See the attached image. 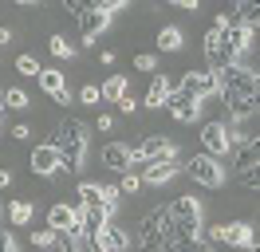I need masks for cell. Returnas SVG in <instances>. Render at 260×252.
Returning a JSON list of instances; mask_svg holds the SVG:
<instances>
[{
  "mask_svg": "<svg viewBox=\"0 0 260 252\" xmlns=\"http://www.w3.org/2000/svg\"><path fill=\"white\" fill-rule=\"evenodd\" d=\"M51 146L59 150V162H63L67 173L83 170V158H87V146H91V126L83 118H63L51 134Z\"/></svg>",
  "mask_w": 260,
  "mask_h": 252,
  "instance_id": "1",
  "label": "cell"
},
{
  "mask_svg": "<svg viewBox=\"0 0 260 252\" xmlns=\"http://www.w3.org/2000/svg\"><path fill=\"white\" fill-rule=\"evenodd\" d=\"M217 87L225 91V99H252L256 103V67H241V63H233V67H225L221 75H217Z\"/></svg>",
  "mask_w": 260,
  "mask_h": 252,
  "instance_id": "2",
  "label": "cell"
},
{
  "mask_svg": "<svg viewBox=\"0 0 260 252\" xmlns=\"http://www.w3.org/2000/svg\"><path fill=\"white\" fill-rule=\"evenodd\" d=\"M233 142H237V158H233V166H237V173H241L244 185L256 189V185H260V177H256V158H260L256 134H248V130H237V134H233Z\"/></svg>",
  "mask_w": 260,
  "mask_h": 252,
  "instance_id": "3",
  "label": "cell"
},
{
  "mask_svg": "<svg viewBox=\"0 0 260 252\" xmlns=\"http://www.w3.org/2000/svg\"><path fill=\"white\" fill-rule=\"evenodd\" d=\"M205 240L213 244H233V248H256V225L248 220H229V225H213V229H201Z\"/></svg>",
  "mask_w": 260,
  "mask_h": 252,
  "instance_id": "4",
  "label": "cell"
},
{
  "mask_svg": "<svg viewBox=\"0 0 260 252\" xmlns=\"http://www.w3.org/2000/svg\"><path fill=\"white\" fill-rule=\"evenodd\" d=\"M138 244H142V252H162L170 244V217H166V209H154V213L142 217Z\"/></svg>",
  "mask_w": 260,
  "mask_h": 252,
  "instance_id": "5",
  "label": "cell"
},
{
  "mask_svg": "<svg viewBox=\"0 0 260 252\" xmlns=\"http://www.w3.org/2000/svg\"><path fill=\"white\" fill-rule=\"evenodd\" d=\"M185 170H189V177H193L197 185H205V189H221L225 185V166H221V158H209V154H197L185 162Z\"/></svg>",
  "mask_w": 260,
  "mask_h": 252,
  "instance_id": "6",
  "label": "cell"
},
{
  "mask_svg": "<svg viewBox=\"0 0 260 252\" xmlns=\"http://www.w3.org/2000/svg\"><path fill=\"white\" fill-rule=\"evenodd\" d=\"M201 146H205V154L209 158H225L233 150V126L229 122H205L201 126Z\"/></svg>",
  "mask_w": 260,
  "mask_h": 252,
  "instance_id": "7",
  "label": "cell"
},
{
  "mask_svg": "<svg viewBox=\"0 0 260 252\" xmlns=\"http://www.w3.org/2000/svg\"><path fill=\"white\" fill-rule=\"evenodd\" d=\"M178 91L193 94V99H213V94H221V87H217V75H213L209 67H193V71L181 75Z\"/></svg>",
  "mask_w": 260,
  "mask_h": 252,
  "instance_id": "8",
  "label": "cell"
},
{
  "mask_svg": "<svg viewBox=\"0 0 260 252\" xmlns=\"http://www.w3.org/2000/svg\"><path fill=\"white\" fill-rule=\"evenodd\" d=\"M134 158L138 162H178V146L170 138H162V134H150V138H142L134 146Z\"/></svg>",
  "mask_w": 260,
  "mask_h": 252,
  "instance_id": "9",
  "label": "cell"
},
{
  "mask_svg": "<svg viewBox=\"0 0 260 252\" xmlns=\"http://www.w3.org/2000/svg\"><path fill=\"white\" fill-rule=\"evenodd\" d=\"M166 110H170V114H174L178 122H197V118H201V99H193V94L178 91V87H170Z\"/></svg>",
  "mask_w": 260,
  "mask_h": 252,
  "instance_id": "10",
  "label": "cell"
},
{
  "mask_svg": "<svg viewBox=\"0 0 260 252\" xmlns=\"http://www.w3.org/2000/svg\"><path fill=\"white\" fill-rule=\"evenodd\" d=\"M79 28H83V44H95V36H103V32L111 28V16L103 12L99 4H83V12H79Z\"/></svg>",
  "mask_w": 260,
  "mask_h": 252,
  "instance_id": "11",
  "label": "cell"
},
{
  "mask_svg": "<svg viewBox=\"0 0 260 252\" xmlns=\"http://www.w3.org/2000/svg\"><path fill=\"white\" fill-rule=\"evenodd\" d=\"M48 229H55V233L63 236H79V209L75 205H51L48 209Z\"/></svg>",
  "mask_w": 260,
  "mask_h": 252,
  "instance_id": "12",
  "label": "cell"
},
{
  "mask_svg": "<svg viewBox=\"0 0 260 252\" xmlns=\"http://www.w3.org/2000/svg\"><path fill=\"white\" fill-rule=\"evenodd\" d=\"M28 166H32V173H40V177H55V173L63 170V162H59V150H55L51 142L36 146L32 158H28Z\"/></svg>",
  "mask_w": 260,
  "mask_h": 252,
  "instance_id": "13",
  "label": "cell"
},
{
  "mask_svg": "<svg viewBox=\"0 0 260 252\" xmlns=\"http://www.w3.org/2000/svg\"><path fill=\"white\" fill-rule=\"evenodd\" d=\"M134 146H122V142H111L107 150H103V166H111L114 173H130L134 170Z\"/></svg>",
  "mask_w": 260,
  "mask_h": 252,
  "instance_id": "14",
  "label": "cell"
},
{
  "mask_svg": "<svg viewBox=\"0 0 260 252\" xmlns=\"http://www.w3.org/2000/svg\"><path fill=\"white\" fill-rule=\"evenodd\" d=\"M181 170V162H150L146 170H142V181L146 185H166V181H174Z\"/></svg>",
  "mask_w": 260,
  "mask_h": 252,
  "instance_id": "15",
  "label": "cell"
},
{
  "mask_svg": "<svg viewBox=\"0 0 260 252\" xmlns=\"http://www.w3.org/2000/svg\"><path fill=\"white\" fill-rule=\"evenodd\" d=\"M170 87H174V83H170L166 75H154V79H150V91H146V99H142V103H146L150 110L166 107V99H170Z\"/></svg>",
  "mask_w": 260,
  "mask_h": 252,
  "instance_id": "16",
  "label": "cell"
},
{
  "mask_svg": "<svg viewBox=\"0 0 260 252\" xmlns=\"http://www.w3.org/2000/svg\"><path fill=\"white\" fill-rule=\"evenodd\" d=\"M99 236H103L107 252H126V248H130V233L122 229V225H107V229H103Z\"/></svg>",
  "mask_w": 260,
  "mask_h": 252,
  "instance_id": "17",
  "label": "cell"
},
{
  "mask_svg": "<svg viewBox=\"0 0 260 252\" xmlns=\"http://www.w3.org/2000/svg\"><path fill=\"white\" fill-rule=\"evenodd\" d=\"M79 209H103V181H83L79 185Z\"/></svg>",
  "mask_w": 260,
  "mask_h": 252,
  "instance_id": "18",
  "label": "cell"
},
{
  "mask_svg": "<svg viewBox=\"0 0 260 252\" xmlns=\"http://www.w3.org/2000/svg\"><path fill=\"white\" fill-rule=\"evenodd\" d=\"M40 87H44V91L51 94V99H55V94L59 91H67V83H63V71H59V67H44V71H40Z\"/></svg>",
  "mask_w": 260,
  "mask_h": 252,
  "instance_id": "19",
  "label": "cell"
},
{
  "mask_svg": "<svg viewBox=\"0 0 260 252\" xmlns=\"http://www.w3.org/2000/svg\"><path fill=\"white\" fill-rule=\"evenodd\" d=\"M181 44H185V32H181L178 24H166V28L158 32V47H162V51H181Z\"/></svg>",
  "mask_w": 260,
  "mask_h": 252,
  "instance_id": "20",
  "label": "cell"
},
{
  "mask_svg": "<svg viewBox=\"0 0 260 252\" xmlns=\"http://www.w3.org/2000/svg\"><path fill=\"white\" fill-rule=\"evenodd\" d=\"M225 107H229V118H233V122H248V118L256 114V103H252V99H225Z\"/></svg>",
  "mask_w": 260,
  "mask_h": 252,
  "instance_id": "21",
  "label": "cell"
},
{
  "mask_svg": "<svg viewBox=\"0 0 260 252\" xmlns=\"http://www.w3.org/2000/svg\"><path fill=\"white\" fill-rule=\"evenodd\" d=\"M126 91H130V87H126V79H122V75H111L103 87H99V94H103V99H111V103H118Z\"/></svg>",
  "mask_w": 260,
  "mask_h": 252,
  "instance_id": "22",
  "label": "cell"
},
{
  "mask_svg": "<svg viewBox=\"0 0 260 252\" xmlns=\"http://www.w3.org/2000/svg\"><path fill=\"white\" fill-rule=\"evenodd\" d=\"M8 220H12V225H28V220H32V201L16 197V201L8 205Z\"/></svg>",
  "mask_w": 260,
  "mask_h": 252,
  "instance_id": "23",
  "label": "cell"
},
{
  "mask_svg": "<svg viewBox=\"0 0 260 252\" xmlns=\"http://www.w3.org/2000/svg\"><path fill=\"white\" fill-rule=\"evenodd\" d=\"M28 103H32V99H28V91H20V87H8V91H4V107L8 110H24Z\"/></svg>",
  "mask_w": 260,
  "mask_h": 252,
  "instance_id": "24",
  "label": "cell"
},
{
  "mask_svg": "<svg viewBox=\"0 0 260 252\" xmlns=\"http://www.w3.org/2000/svg\"><path fill=\"white\" fill-rule=\"evenodd\" d=\"M48 47H51V55H55V59H75V47L67 44L63 36H51V40H48Z\"/></svg>",
  "mask_w": 260,
  "mask_h": 252,
  "instance_id": "25",
  "label": "cell"
},
{
  "mask_svg": "<svg viewBox=\"0 0 260 252\" xmlns=\"http://www.w3.org/2000/svg\"><path fill=\"white\" fill-rule=\"evenodd\" d=\"M55 236H59V233L44 225V229H36V233H32V244H36V248H55Z\"/></svg>",
  "mask_w": 260,
  "mask_h": 252,
  "instance_id": "26",
  "label": "cell"
},
{
  "mask_svg": "<svg viewBox=\"0 0 260 252\" xmlns=\"http://www.w3.org/2000/svg\"><path fill=\"white\" fill-rule=\"evenodd\" d=\"M118 193H138V189H142V177H138V173L130 170V173H122V177H118Z\"/></svg>",
  "mask_w": 260,
  "mask_h": 252,
  "instance_id": "27",
  "label": "cell"
},
{
  "mask_svg": "<svg viewBox=\"0 0 260 252\" xmlns=\"http://www.w3.org/2000/svg\"><path fill=\"white\" fill-rule=\"evenodd\" d=\"M16 71H20V75H40L44 67H40L36 55H16Z\"/></svg>",
  "mask_w": 260,
  "mask_h": 252,
  "instance_id": "28",
  "label": "cell"
},
{
  "mask_svg": "<svg viewBox=\"0 0 260 252\" xmlns=\"http://www.w3.org/2000/svg\"><path fill=\"white\" fill-rule=\"evenodd\" d=\"M55 252H79V236H55Z\"/></svg>",
  "mask_w": 260,
  "mask_h": 252,
  "instance_id": "29",
  "label": "cell"
},
{
  "mask_svg": "<svg viewBox=\"0 0 260 252\" xmlns=\"http://www.w3.org/2000/svg\"><path fill=\"white\" fill-rule=\"evenodd\" d=\"M79 103H87V107H95V103H103V94H99V87H95V83H87V87L79 91Z\"/></svg>",
  "mask_w": 260,
  "mask_h": 252,
  "instance_id": "30",
  "label": "cell"
},
{
  "mask_svg": "<svg viewBox=\"0 0 260 252\" xmlns=\"http://www.w3.org/2000/svg\"><path fill=\"white\" fill-rule=\"evenodd\" d=\"M8 134H12L16 142H28V134H32V126H28V122H16V126H8Z\"/></svg>",
  "mask_w": 260,
  "mask_h": 252,
  "instance_id": "31",
  "label": "cell"
},
{
  "mask_svg": "<svg viewBox=\"0 0 260 252\" xmlns=\"http://www.w3.org/2000/svg\"><path fill=\"white\" fill-rule=\"evenodd\" d=\"M134 67H138V71H154V67H158V59H154L150 51H142V55L134 59Z\"/></svg>",
  "mask_w": 260,
  "mask_h": 252,
  "instance_id": "32",
  "label": "cell"
},
{
  "mask_svg": "<svg viewBox=\"0 0 260 252\" xmlns=\"http://www.w3.org/2000/svg\"><path fill=\"white\" fill-rule=\"evenodd\" d=\"M99 8H103L107 16H114V12H122V8H126V0H99Z\"/></svg>",
  "mask_w": 260,
  "mask_h": 252,
  "instance_id": "33",
  "label": "cell"
},
{
  "mask_svg": "<svg viewBox=\"0 0 260 252\" xmlns=\"http://www.w3.org/2000/svg\"><path fill=\"white\" fill-rule=\"evenodd\" d=\"M118 110H122V114H134V110H138V99H130V91H126L118 99Z\"/></svg>",
  "mask_w": 260,
  "mask_h": 252,
  "instance_id": "34",
  "label": "cell"
},
{
  "mask_svg": "<svg viewBox=\"0 0 260 252\" xmlns=\"http://www.w3.org/2000/svg\"><path fill=\"white\" fill-rule=\"evenodd\" d=\"M0 252H16V240H12V233H4V229H0Z\"/></svg>",
  "mask_w": 260,
  "mask_h": 252,
  "instance_id": "35",
  "label": "cell"
},
{
  "mask_svg": "<svg viewBox=\"0 0 260 252\" xmlns=\"http://www.w3.org/2000/svg\"><path fill=\"white\" fill-rule=\"evenodd\" d=\"M87 248L91 252H107V244H103V236H87Z\"/></svg>",
  "mask_w": 260,
  "mask_h": 252,
  "instance_id": "36",
  "label": "cell"
},
{
  "mask_svg": "<svg viewBox=\"0 0 260 252\" xmlns=\"http://www.w3.org/2000/svg\"><path fill=\"white\" fill-rule=\"evenodd\" d=\"M95 126H99V130H111L114 118H111V114H99V122H95Z\"/></svg>",
  "mask_w": 260,
  "mask_h": 252,
  "instance_id": "37",
  "label": "cell"
},
{
  "mask_svg": "<svg viewBox=\"0 0 260 252\" xmlns=\"http://www.w3.org/2000/svg\"><path fill=\"white\" fill-rule=\"evenodd\" d=\"M12 185V170H0V189H8Z\"/></svg>",
  "mask_w": 260,
  "mask_h": 252,
  "instance_id": "38",
  "label": "cell"
},
{
  "mask_svg": "<svg viewBox=\"0 0 260 252\" xmlns=\"http://www.w3.org/2000/svg\"><path fill=\"white\" fill-rule=\"evenodd\" d=\"M8 40H12V32H8V28H0V47L8 44Z\"/></svg>",
  "mask_w": 260,
  "mask_h": 252,
  "instance_id": "39",
  "label": "cell"
},
{
  "mask_svg": "<svg viewBox=\"0 0 260 252\" xmlns=\"http://www.w3.org/2000/svg\"><path fill=\"white\" fill-rule=\"evenodd\" d=\"M0 118H4V103H0Z\"/></svg>",
  "mask_w": 260,
  "mask_h": 252,
  "instance_id": "40",
  "label": "cell"
}]
</instances>
